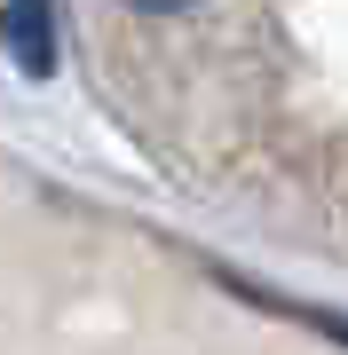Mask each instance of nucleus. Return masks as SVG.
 Here are the masks:
<instances>
[{"label":"nucleus","instance_id":"f03ea898","mask_svg":"<svg viewBox=\"0 0 348 355\" xmlns=\"http://www.w3.org/2000/svg\"><path fill=\"white\" fill-rule=\"evenodd\" d=\"M127 8H135V16H182L190 0H127Z\"/></svg>","mask_w":348,"mask_h":355},{"label":"nucleus","instance_id":"f257e3e1","mask_svg":"<svg viewBox=\"0 0 348 355\" xmlns=\"http://www.w3.org/2000/svg\"><path fill=\"white\" fill-rule=\"evenodd\" d=\"M0 32H8V55H16V71H32V79H48V71H56V40H48V0H8Z\"/></svg>","mask_w":348,"mask_h":355}]
</instances>
